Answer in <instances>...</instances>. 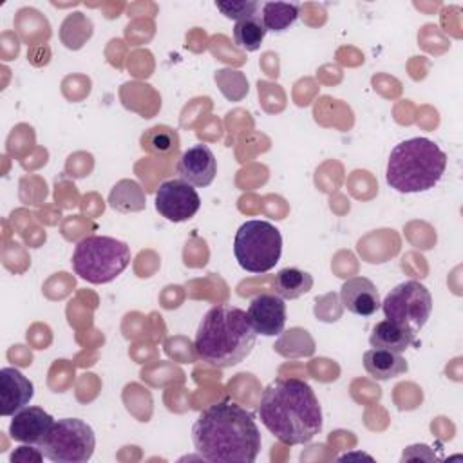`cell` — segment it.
Segmentation results:
<instances>
[{
    "label": "cell",
    "instance_id": "obj_18",
    "mask_svg": "<svg viewBox=\"0 0 463 463\" xmlns=\"http://www.w3.org/2000/svg\"><path fill=\"white\" fill-rule=\"evenodd\" d=\"M139 145L148 154L168 157L179 148V134L172 127L157 125L141 134Z\"/></svg>",
    "mask_w": 463,
    "mask_h": 463
},
{
    "label": "cell",
    "instance_id": "obj_20",
    "mask_svg": "<svg viewBox=\"0 0 463 463\" xmlns=\"http://www.w3.org/2000/svg\"><path fill=\"white\" fill-rule=\"evenodd\" d=\"M266 27L262 24L260 14H253L242 20H237L233 25V42L239 49L246 52H253L260 47L264 36H266Z\"/></svg>",
    "mask_w": 463,
    "mask_h": 463
},
{
    "label": "cell",
    "instance_id": "obj_17",
    "mask_svg": "<svg viewBox=\"0 0 463 463\" xmlns=\"http://www.w3.org/2000/svg\"><path fill=\"white\" fill-rule=\"evenodd\" d=\"M313 288V277L298 268H282L273 280L275 293L284 300H295Z\"/></svg>",
    "mask_w": 463,
    "mask_h": 463
},
{
    "label": "cell",
    "instance_id": "obj_22",
    "mask_svg": "<svg viewBox=\"0 0 463 463\" xmlns=\"http://www.w3.org/2000/svg\"><path fill=\"white\" fill-rule=\"evenodd\" d=\"M215 7L232 20H242L248 16L257 14L260 4L255 0H226V2H215Z\"/></svg>",
    "mask_w": 463,
    "mask_h": 463
},
{
    "label": "cell",
    "instance_id": "obj_13",
    "mask_svg": "<svg viewBox=\"0 0 463 463\" xmlns=\"http://www.w3.org/2000/svg\"><path fill=\"white\" fill-rule=\"evenodd\" d=\"M34 396L33 382L16 367L0 369V416H13Z\"/></svg>",
    "mask_w": 463,
    "mask_h": 463
},
{
    "label": "cell",
    "instance_id": "obj_23",
    "mask_svg": "<svg viewBox=\"0 0 463 463\" xmlns=\"http://www.w3.org/2000/svg\"><path fill=\"white\" fill-rule=\"evenodd\" d=\"M43 452L40 449H34V445L29 447H18L16 452L11 454V461H42Z\"/></svg>",
    "mask_w": 463,
    "mask_h": 463
},
{
    "label": "cell",
    "instance_id": "obj_9",
    "mask_svg": "<svg viewBox=\"0 0 463 463\" xmlns=\"http://www.w3.org/2000/svg\"><path fill=\"white\" fill-rule=\"evenodd\" d=\"M201 208L197 190L183 179H168L156 190V210L172 222L192 219Z\"/></svg>",
    "mask_w": 463,
    "mask_h": 463
},
{
    "label": "cell",
    "instance_id": "obj_12",
    "mask_svg": "<svg viewBox=\"0 0 463 463\" xmlns=\"http://www.w3.org/2000/svg\"><path fill=\"white\" fill-rule=\"evenodd\" d=\"M179 179L186 181L192 186H208L213 183L217 174V159L210 146L199 143L183 152L177 161Z\"/></svg>",
    "mask_w": 463,
    "mask_h": 463
},
{
    "label": "cell",
    "instance_id": "obj_8",
    "mask_svg": "<svg viewBox=\"0 0 463 463\" xmlns=\"http://www.w3.org/2000/svg\"><path fill=\"white\" fill-rule=\"evenodd\" d=\"M380 307L387 320L416 335L430 317L432 295L421 282L405 280L385 295Z\"/></svg>",
    "mask_w": 463,
    "mask_h": 463
},
{
    "label": "cell",
    "instance_id": "obj_14",
    "mask_svg": "<svg viewBox=\"0 0 463 463\" xmlns=\"http://www.w3.org/2000/svg\"><path fill=\"white\" fill-rule=\"evenodd\" d=\"M342 306L358 317H373L380 306V293L373 280L365 277H351L340 288Z\"/></svg>",
    "mask_w": 463,
    "mask_h": 463
},
{
    "label": "cell",
    "instance_id": "obj_2",
    "mask_svg": "<svg viewBox=\"0 0 463 463\" xmlns=\"http://www.w3.org/2000/svg\"><path fill=\"white\" fill-rule=\"evenodd\" d=\"M262 425L284 445H304L322 430V409L311 385L300 378H277L259 403Z\"/></svg>",
    "mask_w": 463,
    "mask_h": 463
},
{
    "label": "cell",
    "instance_id": "obj_21",
    "mask_svg": "<svg viewBox=\"0 0 463 463\" xmlns=\"http://www.w3.org/2000/svg\"><path fill=\"white\" fill-rule=\"evenodd\" d=\"M262 24L266 31L282 33L298 18V4L288 2H266L262 4Z\"/></svg>",
    "mask_w": 463,
    "mask_h": 463
},
{
    "label": "cell",
    "instance_id": "obj_5",
    "mask_svg": "<svg viewBox=\"0 0 463 463\" xmlns=\"http://www.w3.org/2000/svg\"><path fill=\"white\" fill-rule=\"evenodd\" d=\"M130 248L114 237L90 235L81 239L72 253V269L90 284H107L130 264Z\"/></svg>",
    "mask_w": 463,
    "mask_h": 463
},
{
    "label": "cell",
    "instance_id": "obj_16",
    "mask_svg": "<svg viewBox=\"0 0 463 463\" xmlns=\"http://www.w3.org/2000/svg\"><path fill=\"white\" fill-rule=\"evenodd\" d=\"M414 338H416V335H412L411 331L394 324L392 320L385 318L382 322H376V326L373 327L369 344L374 349H387V351L402 354L409 345L414 344Z\"/></svg>",
    "mask_w": 463,
    "mask_h": 463
},
{
    "label": "cell",
    "instance_id": "obj_15",
    "mask_svg": "<svg viewBox=\"0 0 463 463\" xmlns=\"http://www.w3.org/2000/svg\"><path fill=\"white\" fill-rule=\"evenodd\" d=\"M364 367L369 376L376 380H391L403 373H407L409 365L400 353H392L387 349H369L364 354Z\"/></svg>",
    "mask_w": 463,
    "mask_h": 463
},
{
    "label": "cell",
    "instance_id": "obj_19",
    "mask_svg": "<svg viewBox=\"0 0 463 463\" xmlns=\"http://www.w3.org/2000/svg\"><path fill=\"white\" fill-rule=\"evenodd\" d=\"M109 204L123 213L139 212L145 208V192L134 179H121L114 184L109 195Z\"/></svg>",
    "mask_w": 463,
    "mask_h": 463
},
{
    "label": "cell",
    "instance_id": "obj_6",
    "mask_svg": "<svg viewBox=\"0 0 463 463\" xmlns=\"http://www.w3.org/2000/svg\"><path fill=\"white\" fill-rule=\"evenodd\" d=\"M280 253L282 235L271 222L251 219L239 226L233 241V255L242 269L266 273L275 268Z\"/></svg>",
    "mask_w": 463,
    "mask_h": 463
},
{
    "label": "cell",
    "instance_id": "obj_4",
    "mask_svg": "<svg viewBox=\"0 0 463 463\" xmlns=\"http://www.w3.org/2000/svg\"><path fill=\"white\" fill-rule=\"evenodd\" d=\"M445 168L447 154L432 139L411 137L391 150L385 179L400 194H418L434 188Z\"/></svg>",
    "mask_w": 463,
    "mask_h": 463
},
{
    "label": "cell",
    "instance_id": "obj_3",
    "mask_svg": "<svg viewBox=\"0 0 463 463\" xmlns=\"http://www.w3.org/2000/svg\"><path fill=\"white\" fill-rule=\"evenodd\" d=\"M255 340L257 333L246 311L221 304L210 307L201 318L194 347L203 362L224 369L241 364L251 353Z\"/></svg>",
    "mask_w": 463,
    "mask_h": 463
},
{
    "label": "cell",
    "instance_id": "obj_7",
    "mask_svg": "<svg viewBox=\"0 0 463 463\" xmlns=\"http://www.w3.org/2000/svg\"><path fill=\"white\" fill-rule=\"evenodd\" d=\"M96 436L89 423L78 418L54 421L51 434L40 447L43 456L54 463H85L92 458Z\"/></svg>",
    "mask_w": 463,
    "mask_h": 463
},
{
    "label": "cell",
    "instance_id": "obj_11",
    "mask_svg": "<svg viewBox=\"0 0 463 463\" xmlns=\"http://www.w3.org/2000/svg\"><path fill=\"white\" fill-rule=\"evenodd\" d=\"M54 418L42 407H24L13 414L9 434L14 441L42 447L51 434Z\"/></svg>",
    "mask_w": 463,
    "mask_h": 463
},
{
    "label": "cell",
    "instance_id": "obj_1",
    "mask_svg": "<svg viewBox=\"0 0 463 463\" xmlns=\"http://www.w3.org/2000/svg\"><path fill=\"white\" fill-rule=\"evenodd\" d=\"M194 447L212 463H253L260 452V430L250 411L224 400L206 407L192 427Z\"/></svg>",
    "mask_w": 463,
    "mask_h": 463
},
{
    "label": "cell",
    "instance_id": "obj_10",
    "mask_svg": "<svg viewBox=\"0 0 463 463\" xmlns=\"http://www.w3.org/2000/svg\"><path fill=\"white\" fill-rule=\"evenodd\" d=\"M248 320L257 335L279 336L286 326V304L277 293H260L250 300Z\"/></svg>",
    "mask_w": 463,
    "mask_h": 463
}]
</instances>
